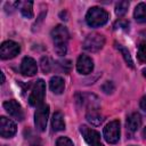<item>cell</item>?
Here are the masks:
<instances>
[{
    "instance_id": "cell-30",
    "label": "cell",
    "mask_w": 146,
    "mask_h": 146,
    "mask_svg": "<svg viewBox=\"0 0 146 146\" xmlns=\"http://www.w3.org/2000/svg\"><path fill=\"white\" fill-rule=\"evenodd\" d=\"M144 136H145V138H146V128L144 129Z\"/></svg>"
},
{
    "instance_id": "cell-12",
    "label": "cell",
    "mask_w": 146,
    "mask_h": 146,
    "mask_svg": "<svg viewBox=\"0 0 146 146\" xmlns=\"http://www.w3.org/2000/svg\"><path fill=\"white\" fill-rule=\"evenodd\" d=\"M38 71L36 62L32 57H24L21 63V73L25 76H33Z\"/></svg>"
},
{
    "instance_id": "cell-18",
    "label": "cell",
    "mask_w": 146,
    "mask_h": 146,
    "mask_svg": "<svg viewBox=\"0 0 146 146\" xmlns=\"http://www.w3.org/2000/svg\"><path fill=\"white\" fill-rule=\"evenodd\" d=\"M19 10L22 13V15L26 18H32L33 17V9H32V6H33V2L32 1H25V2H21L19 3Z\"/></svg>"
},
{
    "instance_id": "cell-20",
    "label": "cell",
    "mask_w": 146,
    "mask_h": 146,
    "mask_svg": "<svg viewBox=\"0 0 146 146\" xmlns=\"http://www.w3.org/2000/svg\"><path fill=\"white\" fill-rule=\"evenodd\" d=\"M129 8V1H120L115 6V14L117 16H123Z\"/></svg>"
},
{
    "instance_id": "cell-27",
    "label": "cell",
    "mask_w": 146,
    "mask_h": 146,
    "mask_svg": "<svg viewBox=\"0 0 146 146\" xmlns=\"http://www.w3.org/2000/svg\"><path fill=\"white\" fill-rule=\"evenodd\" d=\"M140 107H141L144 111H146V95L140 99Z\"/></svg>"
},
{
    "instance_id": "cell-23",
    "label": "cell",
    "mask_w": 146,
    "mask_h": 146,
    "mask_svg": "<svg viewBox=\"0 0 146 146\" xmlns=\"http://www.w3.org/2000/svg\"><path fill=\"white\" fill-rule=\"evenodd\" d=\"M114 30H124V31H128L129 30V23L124 19H119L117 22L114 23L113 25Z\"/></svg>"
},
{
    "instance_id": "cell-6",
    "label": "cell",
    "mask_w": 146,
    "mask_h": 146,
    "mask_svg": "<svg viewBox=\"0 0 146 146\" xmlns=\"http://www.w3.org/2000/svg\"><path fill=\"white\" fill-rule=\"evenodd\" d=\"M49 116V106L41 105L34 113V125L38 131H44Z\"/></svg>"
},
{
    "instance_id": "cell-5",
    "label": "cell",
    "mask_w": 146,
    "mask_h": 146,
    "mask_svg": "<svg viewBox=\"0 0 146 146\" xmlns=\"http://www.w3.org/2000/svg\"><path fill=\"white\" fill-rule=\"evenodd\" d=\"M104 138L108 144H116L120 139V122L119 120L111 121L104 128Z\"/></svg>"
},
{
    "instance_id": "cell-26",
    "label": "cell",
    "mask_w": 146,
    "mask_h": 146,
    "mask_svg": "<svg viewBox=\"0 0 146 146\" xmlns=\"http://www.w3.org/2000/svg\"><path fill=\"white\" fill-rule=\"evenodd\" d=\"M60 66H62V68L64 70V72H70L71 62H70V60H63V62H60Z\"/></svg>"
},
{
    "instance_id": "cell-13",
    "label": "cell",
    "mask_w": 146,
    "mask_h": 146,
    "mask_svg": "<svg viewBox=\"0 0 146 146\" xmlns=\"http://www.w3.org/2000/svg\"><path fill=\"white\" fill-rule=\"evenodd\" d=\"M125 125H127V129L131 132H135L137 131L140 125H141V116L139 113L135 112V113H131L128 117H127V122H125Z\"/></svg>"
},
{
    "instance_id": "cell-17",
    "label": "cell",
    "mask_w": 146,
    "mask_h": 146,
    "mask_svg": "<svg viewBox=\"0 0 146 146\" xmlns=\"http://www.w3.org/2000/svg\"><path fill=\"white\" fill-rule=\"evenodd\" d=\"M87 120L94 124V125H99L103 122V116L99 114L98 110H92V111H88L87 113Z\"/></svg>"
},
{
    "instance_id": "cell-2",
    "label": "cell",
    "mask_w": 146,
    "mask_h": 146,
    "mask_svg": "<svg viewBox=\"0 0 146 146\" xmlns=\"http://www.w3.org/2000/svg\"><path fill=\"white\" fill-rule=\"evenodd\" d=\"M87 24L91 27H99L107 23L108 14L100 7H91L86 15Z\"/></svg>"
},
{
    "instance_id": "cell-28",
    "label": "cell",
    "mask_w": 146,
    "mask_h": 146,
    "mask_svg": "<svg viewBox=\"0 0 146 146\" xmlns=\"http://www.w3.org/2000/svg\"><path fill=\"white\" fill-rule=\"evenodd\" d=\"M1 81H2V83L5 82V75H3V73L1 72Z\"/></svg>"
},
{
    "instance_id": "cell-3",
    "label": "cell",
    "mask_w": 146,
    "mask_h": 146,
    "mask_svg": "<svg viewBox=\"0 0 146 146\" xmlns=\"http://www.w3.org/2000/svg\"><path fill=\"white\" fill-rule=\"evenodd\" d=\"M44 94H46V83L42 79H40L34 83V86L32 88V91L30 94V97H29L30 105L31 106L41 105V103L44 99Z\"/></svg>"
},
{
    "instance_id": "cell-1",
    "label": "cell",
    "mask_w": 146,
    "mask_h": 146,
    "mask_svg": "<svg viewBox=\"0 0 146 146\" xmlns=\"http://www.w3.org/2000/svg\"><path fill=\"white\" fill-rule=\"evenodd\" d=\"M51 38L54 41V48L57 55L64 56L67 50V42H68V31L64 25H57L51 31Z\"/></svg>"
},
{
    "instance_id": "cell-22",
    "label": "cell",
    "mask_w": 146,
    "mask_h": 146,
    "mask_svg": "<svg viewBox=\"0 0 146 146\" xmlns=\"http://www.w3.org/2000/svg\"><path fill=\"white\" fill-rule=\"evenodd\" d=\"M40 64H41V68H42V71L44 73L50 72V70L52 67V62H51V59L49 57H42Z\"/></svg>"
},
{
    "instance_id": "cell-21",
    "label": "cell",
    "mask_w": 146,
    "mask_h": 146,
    "mask_svg": "<svg viewBox=\"0 0 146 146\" xmlns=\"http://www.w3.org/2000/svg\"><path fill=\"white\" fill-rule=\"evenodd\" d=\"M137 57H138L139 62L146 63V42H141L139 44L138 51H137Z\"/></svg>"
},
{
    "instance_id": "cell-9",
    "label": "cell",
    "mask_w": 146,
    "mask_h": 146,
    "mask_svg": "<svg viewBox=\"0 0 146 146\" xmlns=\"http://www.w3.org/2000/svg\"><path fill=\"white\" fill-rule=\"evenodd\" d=\"M3 107L6 110V112L13 116L14 119L18 120V121H22L24 119V112L22 110V106L15 100V99H10V100H7L3 103Z\"/></svg>"
},
{
    "instance_id": "cell-14",
    "label": "cell",
    "mask_w": 146,
    "mask_h": 146,
    "mask_svg": "<svg viewBox=\"0 0 146 146\" xmlns=\"http://www.w3.org/2000/svg\"><path fill=\"white\" fill-rule=\"evenodd\" d=\"M49 87H50V90L54 92V94H62L65 89V83H64V80L60 78V76H52L49 81Z\"/></svg>"
},
{
    "instance_id": "cell-29",
    "label": "cell",
    "mask_w": 146,
    "mask_h": 146,
    "mask_svg": "<svg viewBox=\"0 0 146 146\" xmlns=\"http://www.w3.org/2000/svg\"><path fill=\"white\" fill-rule=\"evenodd\" d=\"M143 74H144V76L146 78V67H145V68L143 70Z\"/></svg>"
},
{
    "instance_id": "cell-7",
    "label": "cell",
    "mask_w": 146,
    "mask_h": 146,
    "mask_svg": "<svg viewBox=\"0 0 146 146\" xmlns=\"http://www.w3.org/2000/svg\"><path fill=\"white\" fill-rule=\"evenodd\" d=\"M21 51V47L13 40L5 41L0 47V57L2 59H11L16 57Z\"/></svg>"
},
{
    "instance_id": "cell-11",
    "label": "cell",
    "mask_w": 146,
    "mask_h": 146,
    "mask_svg": "<svg viewBox=\"0 0 146 146\" xmlns=\"http://www.w3.org/2000/svg\"><path fill=\"white\" fill-rule=\"evenodd\" d=\"M76 70L81 74H89L94 70V62L87 55H80L76 62Z\"/></svg>"
},
{
    "instance_id": "cell-24",
    "label": "cell",
    "mask_w": 146,
    "mask_h": 146,
    "mask_svg": "<svg viewBox=\"0 0 146 146\" xmlns=\"http://www.w3.org/2000/svg\"><path fill=\"white\" fill-rule=\"evenodd\" d=\"M56 146H73V143L67 137H59L56 141Z\"/></svg>"
},
{
    "instance_id": "cell-25",
    "label": "cell",
    "mask_w": 146,
    "mask_h": 146,
    "mask_svg": "<svg viewBox=\"0 0 146 146\" xmlns=\"http://www.w3.org/2000/svg\"><path fill=\"white\" fill-rule=\"evenodd\" d=\"M102 89H103L104 92L111 94V92H113V90H114V86H113V83H112L111 81H107V82H105V83L102 86Z\"/></svg>"
},
{
    "instance_id": "cell-8",
    "label": "cell",
    "mask_w": 146,
    "mask_h": 146,
    "mask_svg": "<svg viewBox=\"0 0 146 146\" xmlns=\"http://www.w3.org/2000/svg\"><path fill=\"white\" fill-rule=\"evenodd\" d=\"M80 132L82 133L84 140L89 146H104L100 141V135L95 129H91L87 125L80 127Z\"/></svg>"
},
{
    "instance_id": "cell-4",
    "label": "cell",
    "mask_w": 146,
    "mask_h": 146,
    "mask_svg": "<svg viewBox=\"0 0 146 146\" xmlns=\"http://www.w3.org/2000/svg\"><path fill=\"white\" fill-rule=\"evenodd\" d=\"M105 44V36L99 33H91L89 34L84 42H83V49L90 52H96L100 50Z\"/></svg>"
},
{
    "instance_id": "cell-19",
    "label": "cell",
    "mask_w": 146,
    "mask_h": 146,
    "mask_svg": "<svg viewBox=\"0 0 146 146\" xmlns=\"http://www.w3.org/2000/svg\"><path fill=\"white\" fill-rule=\"evenodd\" d=\"M116 49L122 54V56H123V58H124L127 65H129L130 67H133V62H132V58H131L130 52L128 51V49L124 48L122 44H116Z\"/></svg>"
},
{
    "instance_id": "cell-15",
    "label": "cell",
    "mask_w": 146,
    "mask_h": 146,
    "mask_svg": "<svg viewBox=\"0 0 146 146\" xmlns=\"http://www.w3.org/2000/svg\"><path fill=\"white\" fill-rule=\"evenodd\" d=\"M51 127L54 131H62L65 129V121L64 116L60 112H55L51 119Z\"/></svg>"
},
{
    "instance_id": "cell-10",
    "label": "cell",
    "mask_w": 146,
    "mask_h": 146,
    "mask_svg": "<svg viewBox=\"0 0 146 146\" xmlns=\"http://www.w3.org/2000/svg\"><path fill=\"white\" fill-rule=\"evenodd\" d=\"M16 130H17L16 124L11 120L7 119L6 116L0 117V135H1V137L10 138L16 133Z\"/></svg>"
},
{
    "instance_id": "cell-16",
    "label": "cell",
    "mask_w": 146,
    "mask_h": 146,
    "mask_svg": "<svg viewBox=\"0 0 146 146\" xmlns=\"http://www.w3.org/2000/svg\"><path fill=\"white\" fill-rule=\"evenodd\" d=\"M133 16L138 23H146V5L143 2L138 3L135 8Z\"/></svg>"
}]
</instances>
